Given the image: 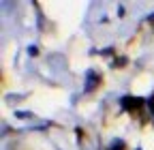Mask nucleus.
<instances>
[{
    "mask_svg": "<svg viewBox=\"0 0 154 150\" xmlns=\"http://www.w3.org/2000/svg\"><path fill=\"white\" fill-rule=\"evenodd\" d=\"M109 150H124V144L120 139H116V142H111V148Z\"/></svg>",
    "mask_w": 154,
    "mask_h": 150,
    "instance_id": "3",
    "label": "nucleus"
},
{
    "mask_svg": "<svg viewBox=\"0 0 154 150\" xmlns=\"http://www.w3.org/2000/svg\"><path fill=\"white\" fill-rule=\"evenodd\" d=\"M141 103H143L141 99H135V97H124V99H122V105H124V109H137Z\"/></svg>",
    "mask_w": 154,
    "mask_h": 150,
    "instance_id": "1",
    "label": "nucleus"
},
{
    "mask_svg": "<svg viewBox=\"0 0 154 150\" xmlns=\"http://www.w3.org/2000/svg\"><path fill=\"white\" fill-rule=\"evenodd\" d=\"M88 77H90V82H88V86H86V90H92V86H94V82L99 84V73H94V71H90L88 73Z\"/></svg>",
    "mask_w": 154,
    "mask_h": 150,
    "instance_id": "2",
    "label": "nucleus"
}]
</instances>
